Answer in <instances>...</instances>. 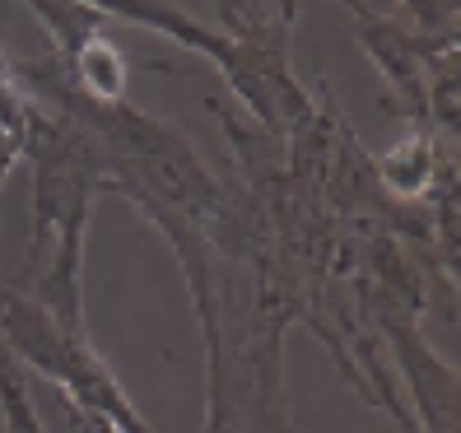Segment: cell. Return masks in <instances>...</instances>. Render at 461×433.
Masks as SVG:
<instances>
[{"mask_svg":"<svg viewBox=\"0 0 461 433\" xmlns=\"http://www.w3.org/2000/svg\"><path fill=\"white\" fill-rule=\"evenodd\" d=\"M0 419H5V433H47L29 383H23V368L5 345H0Z\"/></svg>","mask_w":461,"mask_h":433,"instance_id":"7","label":"cell"},{"mask_svg":"<svg viewBox=\"0 0 461 433\" xmlns=\"http://www.w3.org/2000/svg\"><path fill=\"white\" fill-rule=\"evenodd\" d=\"M0 345L29 368H38L79 415L107 424L113 433H154L149 419L131 405L117 373L98 359L89 331L61 327L47 308H38L19 289H0Z\"/></svg>","mask_w":461,"mask_h":433,"instance_id":"2","label":"cell"},{"mask_svg":"<svg viewBox=\"0 0 461 433\" xmlns=\"http://www.w3.org/2000/svg\"><path fill=\"white\" fill-rule=\"evenodd\" d=\"M396 359L405 377H411V392H415V405L424 410L429 433H456V373L438 364V355H429L411 327L396 331Z\"/></svg>","mask_w":461,"mask_h":433,"instance_id":"4","label":"cell"},{"mask_svg":"<svg viewBox=\"0 0 461 433\" xmlns=\"http://www.w3.org/2000/svg\"><path fill=\"white\" fill-rule=\"evenodd\" d=\"M85 5L103 10L107 19H126V23H140V29L164 33L177 47L196 51V57H210L214 66H220V75L229 79V89L242 98V107H248L252 75H248V47H242L238 33L210 29V23H201L196 14H186L177 0H85Z\"/></svg>","mask_w":461,"mask_h":433,"instance_id":"3","label":"cell"},{"mask_svg":"<svg viewBox=\"0 0 461 433\" xmlns=\"http://www.w3.org/2000/svg\"><path fill=\"white\" fill-rule=\"evenodd\" d=\"M23 5L38 14V23L51 33V42H57V57L51 61H57L61 70H70L103 38L107 23H113L103 10L85 5V0H23Z\"/></svg>","mask_w":461,"mask_h":433,"instance_id":"5","label":"cell"},{"mask_svg":"<svg viewBox=\"0 0 461 433\" xmlns=\"http://www.w3.org/2000/svg\"><path fill=\"white\" fill-rule=\"evenodd\" d=\"M29 131H33V94L10 70L0 75V196H5L14 164L29 154Z\"/></svg>","mask_w":461,"mask_h":433,"instance_id":"6","label":"cell"},{"mask_svg":"<svg viewBox=\"0 0 461 433\" xmlns=\"http://www.w3.org/2000/svg\"><path fill=\"white\" fill-rule=\"evenodd\" d=\"M383 177L401 196H415V192H424V186H433V145H429V135H411L405 145H396L383 158Z\"/></svg>","mask_w":461,"mask_h":433,"instance_id":"8","label":"cell"},{"mask_svg":"<svg viewBox=\"0 0 461 433\" xmlns=\"http://www.w3.org/2000/svg\"><path fill=\"white\" fill-rule=\"evenodd\" d=\"M0 75H10V61H5V51H0Z\"/></svg>","mask_w":461,"mask_h":433,"instance_id":"9","label":"cell"},{"mask_svg":"<svg viewBox=\"0 0 461 433\" xmlns=\"http://www.w3.org/2000/svg\"><path fill=\"white\" fill-rule=\"evenodd\" d=\"M33 164V229L23 275L14 280L19 293H29L38 308L70 331H85V224L89 205L103 192V154L98 140L66 117L33 98V131L29 154Z\"/></svg>","mask_w":461,"mask_h":433,"instance_id":"1","label":"cell"}]
</instances>
